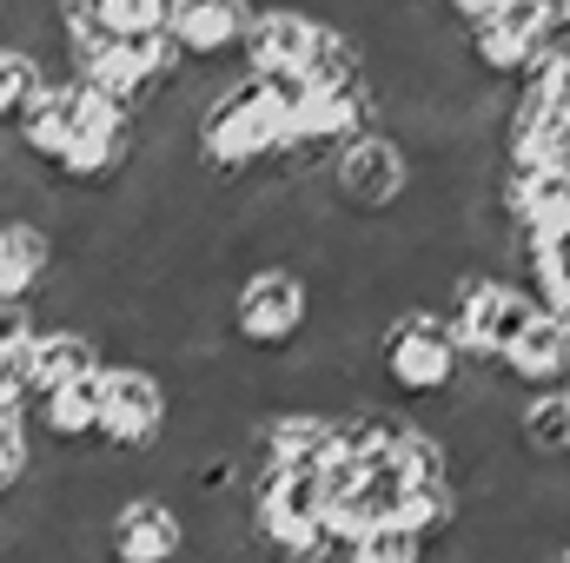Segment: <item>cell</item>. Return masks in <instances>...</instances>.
Returning a JSON list of instances; mask_svg holds the SVG:
<instances>
[{
	"instance_id": "cell-1",
	"label": "cell",
	"mask_w": 570,
	"mask_h": 563,
	"mask_svg": "<svg viewBox=\"0 0 570 563\" xmlns=\"http://www.w3.org/2000/svg\"><path fill=\"white\" fill-rule=\"evenodd\" d=\"M372 372L399 405H444L464 385V358L451 345V325L431 305H399L372 332Z\"/></svg>"
},
{
	"instance_id": "cell-2",
	"label": "cell",
	"mask_w": 570,
	"mask_h": 563,
	"mask_svg": "<svg viewBox=\"0 0 570 563\" xmlns=\"http://www.w3.org/2000/svg\"><path fill=\"white\" fill-rule=\"evenodd\" d=\"M193 134H199V166L213 179H239L253 166H273L285 152V120L279 107L266 100V87L253 73H233L226 87H213L193 113Z\"/></svg>"
},
{
	"instance_id": "cell-3",
	"label": "cell",
	"mask_w": 570,
	"mask_h": 563,
	"mask_svg": "<svg viewBox=\"0 0 570 563\" xmlns=\"http://www.w3.org/2000/svg\"><path fill=\"white\" fill-rule=\"evenodd\" d=\"M332 186H338V213L358 219V226H379L385 213H399L412 199V179H419V159L392 140L385 127H372L365 140H352L332 166Z\"/></svg>"
},
{
	"instance_id": "cell-4",
	"label": "cell",
	"mask_w": 570,
	"mask_h": 563,
	"mask_svg": "<svg viewBox=\"0 0 570 563\" xmlns=\"http://www.w3.org/2000/svg\"><path fill=\"white\" fill-rule=\"evenodd\" d=\"M558 33H564L558 0H498L478 27H464V60L491 80H518L544 53V40H558Z\"/></svg>"
},
{
	"instance_id": "cell-5",
	"label": "cell",
	"mask_w": 570,
	"mask_h": 563,
	"mask_svg": "<svg viewBox=\"0 0 570 563\" xmlns=\"http://www.w3.org/2000/svg\"><path fill=\"white\" fill-rule=\"evenodd\" d=\"M312 325V292L298 266H259L233 292V338L246 352H292Z\"/></svg>"
},
{
	"instance_id": "cell-6",
	"label": "cell",
	"mask_w": 570,
	"mask_h": 563,
	"mask_svg": "<svg viewBox=\"0 0 570 563\" xmlns=\"http://www.w3.org/2000/svg\"><path fill=\"white\" fill-rule=\"evenodd\" d=\"M166 424H173V392H166V378L146 372V365H107V405H100L94 444H100L107 457H146V451H159Z\"/></svg>"
},
{
	"instance_id": "cell-7",
	"label": "cell",
	"mask_w": 570,
	"mask_h": 563,
	"mask_svg": "<svg viewBox=\"0 0 570 563\" xmlns=\"http://www.w3.org/2000/svg\"><path fill=\"white\" fill-rule=\"evenodd\" d=\"M186 531H193V517H186L179 497L134 491V497H120L100 517V544L94 551L107 563H179L186 557Z\"/></svg>"
},
{
	"instance_id": "cell-8",
	"label": "cell",
	"mask_w": 570,
	"mask_h": 563,
	"mask_svg": "<svg viewBox=\"0 0 570 563\" xmlns=\"http://www.w3.org/2000/svg\"><path fill=\"white\" fill-rule=\"evenodd\" d=\"M253 0H173L166 7V47L179 53L186 73H213L226 60H239Z\"/></svg>"
},
{
	"instance_id": "cell-9",
	"label": "cell",
	"mask_w": 570,
	"mask_h": 563,
	"mask_svg": "<svg viewBox=\"0 0 570 563\" xmlns=\"http://www.w3.org/2000/svg\"><path fill=\"white\" fill-rule=\"evenodd\" d=\"M325 20H312L305 7H253L246 40H239V73H305L318 53Z\"/></svg>"
},
{
	"instance_id": "cell-10",
	"label": "cell",
	"mask_w": 570,
	"mask_h": 563,
	"mask_svg": "<svg viewBox=\"0 0 570 563\" xmlns=\"http://www.w3.org/2000/svg\"><path fill=\"white\" fill-rule=\"evenodd\" d=\"M100 365H107V352H100V338L87 325H40L27 338V352H20L27 405L47 398V392H60V385H73V378H87V372H100Z\"/></svg>"
},
{
	"instance_id": "cell-11",
	"label": "cell",
	"mask_w": 570,
	"mask_h": 563,
	"mask_svg": "<svg viewBox=\"0 0 570 563\" xmlns=\"http://www.w3.org/2000/svg\"><path fill=\"white\" fill-rule=\"evenodd\" d=\"M570 372V318H531L524 325V338L491 365V378H504V385H524V392H558Z\"/></svg>"
},
{
	"instance_id": "cell-12",
	"label": "cell",
	"mask_w": 570,
	"mask_h": 563,
	"mask_svg": "<svg viewBox=\"0 0 570 563\" xmlns=\"http://www.w3.org/2000/svg\"><path fill=\"white\" fill-rule=\"evenodd\" d=\"M100 405H107V365L87 372V378H73V385H60V392H47V398H33L27 424H33L47 444H94Z\"/></svg>"
},
{
	"instance_id": "cell-13",
	"label": "cell",
	"mask_w": 570,
	"mask_h": 563,
	"mask_svg": "<svg viewBox=\"0 0 570 563\" xmlns=\"http://www.w3.org/2000/svg\"><path fill=\"white\" fill-rule=\"evenodd\" d=\"M518 437H524V451L544 464H564V451H570V398H564V385L558 392H531L524 405H518V424H511Z\"/></svg>"
},
{
	"instance_id": "cell-14",
	"label": "cell",
	"mask_w": 570,
	"mask_h": 563,
	"mask_svg": "<svg viewBox=\"0 0 570 563\" xmlns=\"http://www.w3.org/2000/svg\"><path fill=\"white\" fill-rule=\"evenodd\" d=\"M425 537L419 531H405V524H379V531H365V537H352L338 563H425Z\"/></svg>"
},
{
	"instance_id": "cell-15",
	"label": "cell",
	"mask_w": 570,
	"mask_h": 563,
	"mask_svg": "<svg viewBox=\"0 0 570 563\" xmlns=\"http://www.w3.org/2000/svg\"><path fill=\"white\" fill-rule=\"evenodd\" d=\"M33 477V424L20 405H0V497H13Z\"/></svg>"
},
{
	"instance_id": "cell-16",
	"label": "cell",
	"mask_w": 570,
	"mask_h": 563,
	"mask_svg": "<svg viewBox=\"0 0 570 563\" xmlns=\"http://www.w3.org/2000/svg\"><path fill=\"white\" fill-rule=\"evenodd\" d=\"M40 80H47V73H40L20 47H0V127H13V120H20V107L40 93Z\"/></svg>"
},
{
	"instance_id": "cell-17",
	"label": "cell",
	"mask_w": 570,
	"mask_h": 563,
	"mask_svg": "<svg viewBox=\"0 0 570 563\" xmlns=\"http://www.w3.org/2000/svg\"><path fill=\"white\" fill-rule=\"evenodd\" d=\"M431 7H438V13H451L458 27H478V20H484L498 0H431Z\"/></svg>"
},
{
	"instance_id": "cell-18",
	"label": "cell",
	"mask_w": 570,
	"mask_h": 563,
	"mask_svg": "<svg viewBox=\"0 0 570 563\" xmlns=\"http://www.w3.org/2000/svg\"><path fill=\"white\" fill-rule=\"evenodd\" d=\"M558 7H564V0H558Z\"/></svg>"
},
{
	"instance_id": "cell-19",
	"label": "cell",
	"mask_w": 570,
	"mask_h": 563,
	"mask_svg": "<svg viewBox=\"0 0 570 563\" xmlns=\"http://www.w3.org/2000/svg\"><path fill=\"white\" fill-rule=\"evenodd\" d=\"M0 7H7V0H0Z\"/></svg>"
}]
</instances>
